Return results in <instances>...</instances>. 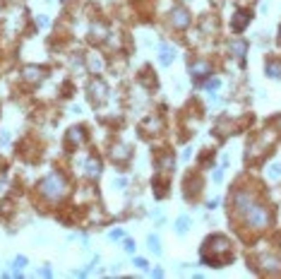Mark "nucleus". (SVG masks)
<instances>
[{
    "label": "nucleus",
    "mask_w": 281,
    "mask_h": 279,
    "mask_svg": "<svg viewBox=\"0 0 281 279\" xmlns=\"http://www.w3.org/2000/svg\"><path fill=\"white\" fill-rule=\"evenodd\" d=\"M44 77H46V72L41 68H36V65H27V68L22 70V79L29 82V84H36V82H41Z\"/></svg>",
    "instance_id": "obj_8"
},
{
    "label": "nucleus",
    "mask_w": 281,
    "mask_h": 279,
    "mask_svg": "<svg viewBox=\"0 0 281 279\" xmlns=\"http://www.w3.org/2000/svg\"><path fill=\"white\" fill-rule=\"evenodd\" d=\"M36 24H39V27H44V29H46V27H48V24H51V19H48V17H46V15H39V17H36Z\"/></svg>",
    "instance_id": "obj_22"
},
{
    "label": "nucleus",
    "mask_w": 281,
    "mask_h": 279,
    "mask_svg": "<svg viewBox=\"0 0 281 279\" xmlns=\"http://www.w3.org/2000/svg\"><path fill=\"white\" fill-rule=\"evenodd\" d=\"M267 75L274 77V79H281V61H269L267 63Z\"/></svg>",
    "instance_id": "obj_14"
},
{
    "label": "nucleus",
    "mask_w": 281,
    "mask_h": 279,
    "mask_svg": "<svg viewBox=\"0 0 281 279\" xmlns=\"http://www.w3.org/2000/svg\"><path fill=\"white\" fill-rule=\"evenodd\" d=\"M91 39L94 41H104L106 39V27L104 24H91Z\"/></svg>",
    "instance_id": "obj_15"
},
{
    "label": "nucleus",
    "mask_w": 281,
    "mask_h": 279,
    "mask_svg": "<svg viewBox=\"0 0 281 279\" xmlns=\"http://www.w3.org/2000/svg\"><path fill=\"white\" fill-rule=\"evenodd\" d=\"M10 142V133H0V147Z\"/></svg>",
    "instance_id": "obj_25"
},
{
    "label": "nucleus",
    "mask_w": 281,
    "mask_h": 279,
    "mask_svg": "<svg viewBox=\"0 0 281 279\" xmlns=\"http://www.w3.org/2000/svg\"><path fill=\"white\" fill-rule=\"evenodd\" d=\"M89 92H91V101H104L106 99V84L104 82H91L89 84Z\"/></svg>",
    "instance_id": "obj_12"
},
{
    "label": "nucleus",
    "mask_w": 281,
    "mask_h": 279,
    "mask_svg": "<svg viewBox=\"0 0 281 279\" xmlns=\"http://www.w3.org/2000/svg\"><path fill=\"white\" fill-rule=\"evenodd\" d=\"M188 229H190V219H188V217H180V219L176 221V231H178L180 236H185Z\"/></svg>",
    "instance_id": "obj_17"
},
{
    "label": "nucleus",
    "mask_w": 281,
    "mask_h": 279,
    "mask_svg": "<svg viewBox=\"0 0 281 279\" xmlns=\"http://www.w3.org/2000/svg\"><path fill=\"white\" fill-rule=\"evenodd\" d=\"M135 265H137L140 270H147V267H149V263H147L144 258H135Z\"/></svg>",
    "instance_id": "obj_24"
},
{
    "label": "nucleus",
    "mask_w": 281,
    "mask_h": 279,
    "mask_svg": "<svg viewBox=\"0 0 281 279\" xmlns=\"http://www.w3.org/2000/svg\"><path fill=\"white\" fill-rule=\"evenodd\" d=\"M84 173H87L91 181H96V178L101 176V161H99L96 156H89V159L84 161Z\"/></svg>",
    "instance_id": "obj_10"
},
{
    "label": "nucleus",
    "mask_w": 281,
    "mask_h": 279,
    "mask_svg": "<svg viewBox=\"0 0 281 279\" xmlns=\"http://www.w3.org/2000/svg\"><path fill=\"white\" fill-rule=\"evenodd\" d=\"M190 19H192V17H190V12H188L183 5H176V7H173V12H171V24H173L176 29H185V27L190 24Z\"/></svg>",
    "instance_id": "obj_5"
},
{
    "label": "nucleus",
    "mask_w": 281,
    "mask_h": 279,
    "mask_svg": "<svg viewBox=\"0 0 281 279\" xmlns=\"http://www.w3.org/2000/svg\"><path fill=\"white\" fill-rule=\"evenodd\" d=\"M116 186H118V188H125V186H128V181H125V178H118V181H116Z\"/></svg>",
    "instance_id": "obj_27"
},
{
    "label": "nucleus",
    "mask_w": 281,
    "mask_h": 279,
    "mask_svg": "<svg viewBox=\"0 0 281 279\" xmlns=\"http://www.w3.org/2000/svg\"><path fill=\"white\" fill-rule=\"evenodd\" d=\"M123 248H125V253H135V241H130V238H125V243H123Z\"/></svg>",
    "instance_id": "obj_23"
},
{
    "label": "nucleus",
    "mask_w": 281,
    "mask_h": 279,
    "mask_svg": "<svg viewBox=\"0 0 281 279\" xmlns=\"http://www.w3.org/2000/svg\"><path fill=\"white\" fill-rule=\"evenodd\" d=\"M211 75H214V68H211V63H207V61H195L190 65V77H192L195 84H202Z\"/></svg>",
    "instance_id": "obj_4"
},
{
    "label": "nucleus",
    "mask_w": 281,
    "mask_h": 279,
    "mask_svg": "<svg viewBox=\"0 0 281 279\" xmlns=\"http://www.w3.org/2000/svg\"><path fill=\"white\" fill-rule=\"evenodd\" d=\"M173 61H176V51H173L171 46H163V44H161V46H159V63L168 68Z\"/></svg>",
    "instance_id": "obj_11"
},
{
    "label": "nucleus",
    "mask_w": 281,
    "mask_h": 279,
    "mask_svg": "<svg viewBox=\"0 0 281 279\" xmlns=\"http://www.w3.org/2000/svg\"><path fill=\"white\" fill-rule=\"evenodd\" d=\"M279 41H281V31H279Z\"/></svg>",
    "instance_id": "obj_29"
},
{
    "label": "nucleus",
    "mask_w": 281,
    "mask_h": 279,
    "mask_svg": "<svg viewBox=\"0 0 281 279\" xmlns=\"http://www.w3.org/2000/svg\"><path fill=\"white\" fill-rule=\"evenodd\" d=\"M39 190H41V195L46 198V200H51V202H58V200H63L65 195H68V181H65V176L60 173V171H51L41 183H39Z\"/></svg>",
    "instance_id": "obj_3"
},
{
    "label": "nucleus",
    "mask_w": 281,
    "mask_h": 279,
    "mask_svg": "<svg viewBox=\"0 0 281 279\" xmlns=\"http://www.w3.org/2000/svg\"><path fill=\"white\" fill-rule=\"evenodd\" d=\"M113 161H120V164H125L130 156H133V149L130 147H125V144H118V147H113Z\"/></svg>",
    "instance_id": "obj_13"
},
{
    "label": "nucleus",
    "mask_w": 281,
    "mask_h": 279,
    "mask_svg": "<svg viewBox=\"0 0 281 279\" xmlns=\"http://www.w3.org/2000/svg\"><path fill=\"white\" fill-rule=\"evenodd\" d=\"M147 243H149V250H151V253H156V255H161V246H159V236H154V233H149V236H147Z\"/></svg>",
    "instance_id": "obj_18"
},
{
    "label": "nucleus",
    "mask_w": 281,
    "mask_h": 279,
    "mask_svg": "<svg viewBox=\"0 0 281 279\" xmlns=\"http://www.w3.org/2000/svg\"><path fill=\"white\" fill-rule=\"evenodd\" d=\"M267 176H269V181H281V164H274V166H269Z\"/></svg>",
    "instance_id": "obj_20"
},
{
    "label": "nucleus",
    "mask_w": 281,
    "mask_h": 279,
    "mask_svg": "<svg viewBox=\"0 0 281 279\" xmlns=\"http://www.w3.org/2000/svg\"><path fill=\"white\" fill-rule=\"evenodd\" d=\"M221 178H223V169H216V173H214V181H216V183H221Z\"/></svg>",
    "instance_id": "obj_26"
},
{
    "label": "nucleus",
    "mask_w": 281,
    "mask_h": 279,
    "mask_svg": "<svg viewBox=\"0 0 281 279\" xmlns=\"http://www.w3.org/2000/svg\"><path fill=\"white\" fill-rule=\"evenodd\" d=\"M84 140H87L84 128H77V125H74V128H70V130H68V138H65V142H68V147H70V149H74V147H79Z\"/></svg>",
    "instance_id": "obj_9"
},
{
    "label": "nucleus",
    "mask_w": 281,
    "mask_h": 279,
    "mask_svg": "<svg viewBox=\"0 0 281 279\" xmlns=\"http://www.w3.org/2000/svg\"><path fill=\"white\" fill-rule=\"evenodd\" d=\"M233 207L238 212V217H243V221H245L250 229L262 231V229H267L269 221H272L269 209L265 207V205H260V202H255L252 195L245 193V190H238V193L233 195Z\"/></svg>",
    "instance_id": "obj_1"
},
{
    "label": "nucleus",
    "mask_w": 281,
    "mask_h": 279,
    "mask_svg": "<svg viewBox=\"0 0 281 279\" xmlns=\"http://www.w3.org/2000/svg\"><path fill=\"white\" fill-rule=\"evenodd\" d=\"M233 260V250H231V241L226 236H209L202 243L200 250V263L209 265V267H223Z\"/></svg>",
    "instance_id": "obj_2"
},
{
    "label": "nucleus",
    "mask_w": 281,
    "mask_h": 279,
    "mask_svg": "<svg viewBox=\"0 0 281 279\" xmlns=\"http://www.w3.org/2000/svg\"><path fill=\"white\" fill-rule=\"evenodd\" d=\"M108 238H111V241H120V238H125V233H123V229H113V231L108 233Z\"/></svg>",
    "instance_id": "obj_21"
},
{
    "label": "nucleus",
    "mask_w": 281,
    "mask_h": 279,
    "mask_svg": "<svg viewBox=\"0 0 281 279\" xmlns=\"http://www.w3.org/2000/svg\"><path fill=\"white\" fill-rule=\"evenodd\" d=\"M202 84H205V89H207L209 94H216V89L221 87V79H216V77H207Z\"/></svg>",
    "instance_id": "obj_16"
},
{
    "label": "nucleus",
    "mask_w": 281,
    "mask_h": 279,
    "mask_svg": "<svg viewBox=\"0 0 281 279\" xmlns=\"http://www.w3.org/2000/svg\"><path fill=\"white\" fill-rule=\"evenodd\" d=\"M250 19H252V12H250V10H238V12L233 15V19H231V29H233L236 34H240V31L250 24Z\"/></svg>",
    "instance_id": "obj_6"
},
{
    "label": "nucleus",
    "mask_w": 281,
    "mask_h": 279,
    "mask_svg": "<svg viewBox=\"0 0 281 279\" xmlns=\"http://www.w3.org/2000/svg\"><path fill=\"white\" fill-rule=\"evenodd\" d=\"M216 205H219V200H216V198H214V200H209V202H207V207H209V209H214V207H216Z\"/></svg>",
    "instance_id": "obj_28"
},
{
    "label": "nucleus",
    "mask_w": 281,
    "mask_h": 279,
    "mask_svg": "<svg viewBox=\"0 0 281 279\" xmlns=\"http://www.w3.org/2000/svg\"><path fill=\"white\" fill-rule=\"evenodd\" d=\"M24 265H27V258H24V255L15 258V265H12V275H15V277H19V275H22V270H24Z\"/></svg>",
    "instance_id": "obj_19"
},
{
    "label": "nucleus",
    "mask_w": 281,
    "mask_h": 279,
    "mask_svg": "<svg viewBox=\"0 0 281 279\" xmlns=\"http://www.w3.org/2000/svg\"><path fill=\"white\" fill-rule=\"evenodd\" d=\"M245 53H248V41H243V39H233L231 41V56L243 65L245 63Z\"/></svg>",
    "instance_id": "obj_7"
}]
</instances>
